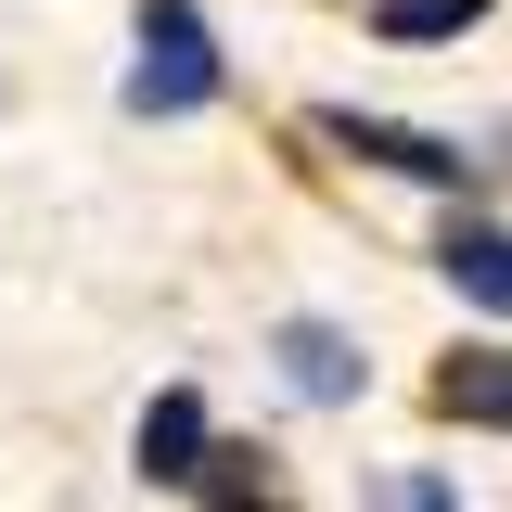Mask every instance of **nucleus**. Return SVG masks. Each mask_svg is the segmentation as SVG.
I'll list each match as a JSON object with an SVG mask.
<instances>
[{
  "label": "nucleus",
  "instance_id": "nucleus-4",
  "mask_svg": "<svg viewBox=\"0 0 512 512\" xmlns=\"http://www.w3.org/2000/svg\"><path fill=\"white\" fill-rule=\"evenodd\" d=\"M282 384H295L308 410H333V397H359V346H346L333 320H282Z\"/></svg>",
  "mask_w": 512,
  "mask_h": 512
},
{
  "label": "nucleus",
  "instance_id": "nucleus-5",
  "mask_svg": "<svg viewBox=\"0 0 512 512\" xmlns=\"http://www.w3.org/2000/svg\"><path fill=\"white\" fill-rule=\"evenodd\" d=\"M436 269L461 282V295H474V308H500V320H512V231H500V218H448Z\"/></svg>",
  "mask_w": 512,
  "mask_h": 512
},
{
  "label": "nucleus",
  "instance_id": "nucleus-8",
  "mask_svg": "<svg viewBox=\"0 0 512 512\" xmlns=\"http://www.w3.org/2000/svg\"><path fill=\"white\" fill-rule=\"evenodd\" d=\"M397 512H461V500H448V487H410V500H397Z\"/></svg>",
  "mask_w": 512,
  "mask_h": 512
},
{
  "label": "nucleus",
  "instance_id": "nucleus-6",
  "mask_svg": "<svg viewBox=\"0 0 512 512\" xmlns=\"http://www.w3.org/2000/svg\"><path fill=\"white\" fill-rule=\"evenodd\" d=\"M436 410H448V423H512V346H461V359H436Z\"/></svg>",
  "mask_w": 512,
  "mask_h": 512
},
{
  "label": "nucleus",
  "instance_id": "nucleus-7",
  "mask_svg": "<svg viewBox=\"0 0 512 512\" xmlns=\"http://www.w3.org/2000/svg\"><path fill=\"white\" fill-rule=\"evenodd\" d=\"M384 39H461V26H487V0H372Z\"/></svg>",
  "mask_w": 512,
  "mask_h": 512
},
{
  "label": "nucleus",
  "instance_id": "nucleus-2",
  "mask_svg": "<svg viewBox=\"0 0 512 512\" xmlns=\"http://www.w3.org/2000/svg\"><path fill=\"white\" fill-rule=\"evenodd\" d=\"M320 141H333V154H372V167H397V180L474 192V154L436 141V128H397V116H359V103H320Z\"/></svg>",
  "mask_w": 512,
  "mask_h": 512
},
{
  "label": "nucleus",
  "instance_id": "nucleus-1",
  "mask_svg": "<svg viewBox=\"0 0 512 512\" xmlns=\"http://www.w3.org/2000/svg\"><path fill=\"white\" fill-rule=\"evenodd\" d=\"M218 103V39L192 0H141V64H128V116H205Z\"/></svg>",
  "mask_w": 512,
  "mask_h": 512
},
{
  "label": "nucleus",
  "instance_id": "nucleus-3",
  "mask_svg": "<svg viewBox=\"0 0 512 512\" xmlns=\"http://www.w3.org/2000/svg\"><path fill=\"white\" fill-rule=\"evenodd\" d=\"M205 461H218L205 397H192V384H167V397L141 410V474H154V487H205Z\"/></svg>",
  "mask_w": 512,
  "mask_h": 512
}]
</instances>
